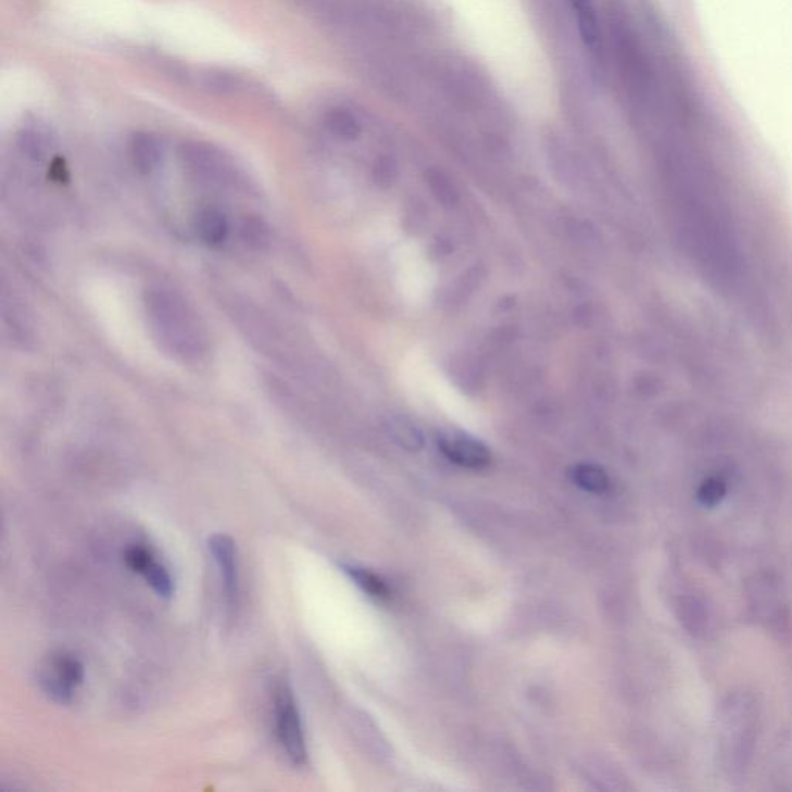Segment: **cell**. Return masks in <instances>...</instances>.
<instances>
[{
    "instance_id": "cell-7",
    "label": "cell",
    "mask_w": 792,
    "mask_h": 792,
    "mask_svg": "<svg viewBox=\"0 0 792 792\" xmlns=\"http://www.w3.org/2000/svg\"><path fill=\"white\" fill-rule=\"evenodd\" d=\"M181 160L189 173L208 184H224L231 175L222 153L202 142L185 144L181 148Z\"/></svg>"
},
{
    "instance_id": "cell-20",
    "label": "cell",
    "mask_w": 792,
    "mask_h": 792,
    "mask_svg": "<svg viewBox=\"0 0 792 792\" xmlns=\"http://www.w3.org/2000/svg\"><path fill=\"white\" fill-rule=\"evenodd\" d=\"M726 491H728V487H726L725 481L720 480V478L712 477L701 483L696 498H699L701 505L707 506V508H714L725 498Z\"/></svg>"
},
{
    "instance_id": "cell-11",
    "label": "cell",
    "mask_w": 792,
    "mask_h": 792,
    "mask_svg": "<svg viewBox=\"0 0 792 792\" xmlns=\"http://www.w3.org/2000/svg\"><path fill=\"white\" fill-rule=\"evenodd\" d=\"M130 160L135 169L140 174H151L162 162V144L155 135L148 133L135 134L129 146Z\"/></svg>"
},
{
    "instance_id": "cell-22",
    "label": "cell",
    "mask_w": 792,
    "mask_h": 792,
    "mask_svg": "<svg viewBox=\"0 0 792 792\" xmlns=\"http://www.w3.org/2000/svg\"><path fill=\"white\" fill-rule=\"evenodd\" d=\"M49 174L54 184L62 185L67 184V181L71 180V171H68L67 164H65L64 160L61 159L53 160Z\"/></svg>"
},
{
    "instance_id": "cell-15",
    "label": "cell",
    "mask_w": 792,
    "mask_h": 792,
    "mask_svg": "<svg viewBox=\"0 0 792 792\" xmlns=\"http://www.w3.org/2000/svg\"><path fill=\"white\" fill-rule=\"evenodd\" d=\"M17 146L27 159L39 162L49 153L50 138L46 129L36 126H25L17 137Z\"/></svg>"
},
{
    "instance_id": "cell-19",
    "label": "cell",
    "mask_w": 792,
    "mask_h": 792,
    "mask_svg": "<svg viewBox=\"0 0 792 792\" xmlns=\"http://www.w3.org/2000/svg\"><path fill=\"white\" fill-rule=\"evenodd\" d=\"M427 184H429L430 191L436 196L438 202L443 206L452 208L458 203L457 188L452 184L451 178H448L440 171H430Z\"/></svg>"
},
{
    "instance_id": "cell-3",
    "label": "cell",
    "mask_w": 792,
    "mask_h": 792,
    "mask_svg": "<svg viewBox=\"0 0 792 792\" xmlns=\"http://www.w3.org/2000/svg\"><path fill=\"white\" fill-rule=\"evenodd\" d=\"M746 604L752 619L763 629L779 637L790 631V602L783 582L776 573H755L747 580Z\"/></svg>"
},
{
    "instance_id": "cell-17",
    "label": "cell",
    "mask_w": 792,
    "mask_h": 792,
    "mask_svg": "<svg viewBox=\"0 0 792 792\" xmlns=\"http://www.w3.org/2000/svg\"><path fill=\"white\" fill-rule=\"evenodd\" d=\"M344 571L349 575V578L360 587L364 593L368 596L375 598V600H387L390 596L389 587L385 580L379 578L375 573L368 571L366 568L352 567V565H344Z\"/></svg>"
},
{
    "instance_id": "cell-4",
    "label": "cell",
    "mask_w": 792,
    "mask_h": 792,
    "mask_svg": "<svg viewBox=\"0 0 792 792\" xmlns=\"http://www.w3.org/2000/svg\"><path fill=\"white\" fill-rule=\"evenodd\" d=\"M275 715L277 739L285 755L294 766H304L306 763L304 726L293 691L287 682H280L276 688Z\"/></svg>"
},
{
    "instance_id": "cell-6",
    "label": "cell",
    "mask_w": 792,
    "mask_h": 792,
    "mask_svg": "<svg viewBox=\"0 0 792 792\" xmlns=\"http://www.w3.org/2000/svg\"><path fill=\"white\" fill-rule=\"evenodd\" d=\"M441 454L466 469L480 470L491 465V451L481 441L462 432H443L438 437Z\"/></svg>"
},
{
    "instance_id": "cell-12",
    "label": "cell",
    "mask_w": 792,
    "mask_h": 792,
    "mask_svg": "<svg viewBox=\"0 0 792 792\" xmlns=\"http://www.w3.org/2000/svg\"><path fill=\"white\" fill-rule=\"evenodd\" d=\"M387 432L389 436L400 444L401 448L407 449V451L417 452L425 444L423 440L422 430L418 429L415 423L406 417H390L386 423Z\"/></svg>"
},
{
    "instance_id": "cell-1",
    "label": "cell",
    "mask_w": 792,
    "mask_h": 792,
    "mask_svg": "<svg viewBox=\"0 0 792 792\" xmlns=\"http://www.w3.org/2000/svg\"><path fill=\"white\" fill-rule=\"evenodd\" d=\"M153 339L162 350L184 364H199L210 352L206 331L191 306L167 288H151L144 299Z\"/></svg>"
},
{
    "instance_id": "cell-18",
    "label": "cell",
    "mask_w": 792,
    "mask_h": 792,
    "mask_svg": "<svg viewBox=\"0 0 792 792\" xmlns=\"http://www.w3.org/2000/svg\"><path fill=\"white\" fill-rule=\"evenodd\" d=\"M141 576L148 580L149 586L152 587V590L155 591L159 596L164 598V600L173 598L175 591L174 580L171 578L169 571H167L162 564H159V562L153 560L151 565L144 569V573H142Z\"/></svg>"
},
{
    "instance_id": "cell-10",
    "label": "cell",
    "mask_w": 792,
    "mask_h": 792,
    "mask_svg": "<svg viewBox=\"0 0 792 792\" xmlns=\"http://www.w3.org/2000/svg\"><path fill=\"white\" fill-rule=\"evenodd\" d=\"M193 228L202 242L211 248L222 247L228 240L231 229L228 217L214 206H204L196 214Z\"/></svg>"
},
{
    "instance_id": "cell-8",
    "label": "cell",
    "mask_w": 792,
    "mask_h": 792,
    "mask_svg": "<svg viewBox=\"0 0 792 792\" xmlns=\"http://www.w3.org/2000/svg\"><path fill=\"white\" fill-rule=\"evenodd\" d=\"M208 549L211 556L217 565L218 575H221L222 583L226 600L229 604H234L239 594V565H237V550L234 540L226 535H214L208 540Z\"/></svg>"
},
{
    "instance_id": "cell-2",
    "label": "cell",
    "mask_w": 792,
    "mask_h": 792,
    "mask_svg": "<svg viewBox=\"0 0 792 792\" xmlns=\"http://www.w3.org/2000/svg\"><path fill=\"white\" fill-rule=\"evenodd\" d=\"M762 728V707L751 692L729 693L715 718L718 765L729 780L743 779L750 771Z\"/></svg>"
},
{
    "instance_id": "cell-5",
    "label": "cell",
    "mask_w": 792,
    "mask_h": 792,
    "mask_svg": "<svg viewBox=\"0 0 792 792\" xmlns=\"http://www.w3.org/2000/svg\"><path fill=\"white\" fill-rule=\"evenodd\" d=\"M84 682L81 661L67 652L51 653L39 670V684L54 703H71L76 689Z\"/></svg>"
},
{
    "instance_id": "cell-14",
    "label": "cell",
    "mask_w": 792,
    "mask_h": 792,
    "mask_svg": "<svg viewBox=\"0 0 792 792\" xmlns=\"http://www.w3.org/2000/svg\"><path fill=\"white\" fill-rule=\"evenodd\" d=\"M571 480L583 491L591 494H604L609 488V478L602 467L580 463L571 469Z\"/></svg>"
},
{
    "instance_id": "cell-9",
    "label": "cell",
    "mask_w": 792,
    "mask_h": 792,
    "mask_svg": "<svg viewBox=\"0 0 792 792\" xmlns=\"http://www.w3.org/2000/svg\"><path fill=\"white\" fill-rule=\"evenodd\" d=\"M678 612L686 630L693 637H706L714 627V609L706 598L696 591L689 590L678 600Z\"/></svg>"
},
{
    "instance_id": "cell-16",
    "label": "cell",
    "mask_w": 792,
    "mask_h": 792,
    "mask_svg": "<svg viewBox=\"0 0 792 792\" xmlns=\"http://www.w3.org/2000/svg\"><path fill=\"white\" fill-rule=\"evenodd\" d=\"M240 239L251 251H265L272 243V231L261 217L248 215L240 224Z\"/></svg>"
},
{
    "instance_id": "cell-21",
    "label": "cell",
    "mask_w": 792,
    "mask_h": 792,
    "mask_svg": "<svg viewBox=\"0 0 792 792\" xmlns=\"http://www.w3.org/2000/svg\"><path fill=\"white\" fill-rule=\"evenodd\" d=\"M152 561L153 556L151 551L144 549V546H129V549L126 550V553H124V562H126L127 568H129L130 571L138 573V575H142L144 569L151 565Z\"/></svg>"
},
{
    "instance_id": "cell-13",
    "label": "cell",
    "mask_w": 792,
    "mask_h": 792,
    "mask_svg": "<svg viewBox=\"0 0 792 792\" xmlns=\"http://www.w3.org/2000/svg\"><path fill=\"white\" fill-rule=\"evenodd\" d=\"M324 122H326L328 133L335 135L339 140L353 141L360 137L361 123L357 122L355 113L349 111V109H331Z\"/></svg>"
}]
</instances>
